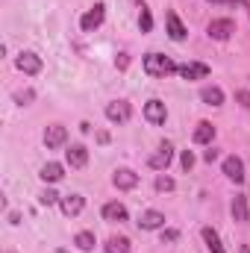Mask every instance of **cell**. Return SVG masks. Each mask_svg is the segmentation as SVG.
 Masks as SVG:
<instances>
[{
    "mask_svg": "<svg viewBox=\"0 0 250 253\" xmlns=\"http://www.w3.org/2000/svg\"><path fill=\"white\" fill-rule=\"evenodd\" d=\"M236 100H239L242 106H248V109H250V91H236Z\"/></svg>",
    "mask_w": 250,
    "mask_h": 253,
    "instance_id": "cell-29",
    "label": "cell"
},
{
    "mask_svg": "<svg viewBox=\"0 0 250 253\" xmlns=\"http://www.w3.org/2000/svg\"><path fill=\"white\" fill-rule=\"evenodd\" d=\"M33 97H36V94H33V91H18V94H15V100H18V103H21V106H24V103H30V100H33Z\"/></svg>",
    "mask_w": 250,
    "mask_h": 253,
    "instance_id": "cell-28",
    "label": "cell"
},
{
    "mask_svg": "<svg viewBox=\"0 0 250 253\" xmlns=\"http://www.w3.org/2000/svg\"><path fill=\"white\" fill-rule=\"evenodd\" d=\"M65 141H68V129L62 124H50L44 129V144L53 150V147H62Z\"/></svg>",
    "mask_w": 250,
    "mask_h": 253,
    "instance_id": "cell-9",
    "label": "cell"
},
{
    "mask_svg": "<svg viewBox=\"0 0 250 253\" xmlns=\"http://www.w3.org/2000/svg\"><path fill=\"white\" fill-rule=\"evenodd\" d=\"M239 253H250V248H248V245H242V248H239Z\"/></svg>",
    "mask_w": 250,
    "mask_h": 253,
    "instance_id": "cell-34",
    "label": "cell"
},
{
    "mask_svg": "<svg viewBox=\"0 0 250 253\" xmlns=\"http://www.w3.org/2000/svg\"><path fill=\"white\" fill-rule=\"evenodd\" d=\"M177 71H180L183 80H206L209 77V65H203V62H186V65H180Z\"/></svg>",
    "mask_w": 250,
    "mask_h": 253,
    "instance_id": "cell-10",
    "label": "cell"
},
{
    "mask_svg": "<svg viewBox=\"0 0 250 253\" xmlns=\"http://www.w3.org/2000/svg\"><path fill=\"white\" fill-rule=\"evenodd\" d=\"M209 3H227V6H248V0H209Z\"/></svg>",
    "mask_w": 250,
    "mask_h": 253,
    "instance_id": "cell-31",
    "label": "cell"
},
{
    "mask_svg": "<svg viewBox=\"0 0 250 253\" xmlns=\"http://www.w3.org/2000/svg\"><path fill=\"white\" fill-rule=\"evenodd\" d=\"M138 27H141V33H150V30H153V15H150V9H147V6H141Z\"/></svg>",
    "mask_w": 250,
    "mask_h": 253,
    "instance_id": "cell-24",
    "label": "cell"
},
{
    "mask_svg": "<svg viewBox=\"0 0 250 253\" xmlns=\"http://www.w3.org/2000/svg\"><path fill=\"white\" fill-rule=\"evenodd\" d=\"M156 189H159V191H174V180L159 174V177H156Z\"/></svg>",
    "mask_w": 250,
    "mask_h": 253,
    "instance_id": "cell-26",
    "label": "cell"
},
{
    "mask_svg": "<svg viewBox=\"0 0 250 253\" xmlns=\"http://www.w3.org/2000/svg\"><path fill=\"white\" fill-rule=\"evenodd\" d=\"M103 218L112 221V224H115V221H126V206L118 203V200H115V203H106V206H103Z\"/></svg>",
    "mask_w": 250,
    "mask_h": 253,
    "instance_id": "cell-20",
    "label": "cell"
},
{
    "mask_svg": "<svg viewBox=\"0 0 250 253\" xmlns=\"http://www.w3.org/2000/svg\"><path fill=\"white\" fill-rule=\"evenodd\" d=\"M129 115H132V109H129L126 100H112V103H106V118H109L112 124H126Z\"/></svg>",
    "mask_w": 250,
    "mask_h": 253,
    "instance_id": "cell-5",
    "label": "cell"
},
{
    "mask_svg": "<svg viewBox=\"0 0 250 253\" xmlns=\"http://www.w3.org/2000/svg\"><path fill=\"white\" fill-rule=\"evenodd\" d=\"M126 62H129V59H126L124 53H121V56H118V59H115V65H118V68H121V71H124V68H126Z\"/></svg>",
    "mask_w": 250,
    "mask_h": 253,
    "instance_id": "cell-33",
    "label": "cell"
},
{
    "mask_svg": "<svg viewBox=\"0 0 250 253\" xmlns=\"http://www.w3.org/2000/svg\"><path fill=\"white\" fill-rule=\"evenodd\" d=\"M106 253H129V239L124 236H112L106 242Z\"/></svg>",
    "mask_w": 250,
    "mask_h": 253,
    "instance_id": "cell-23",
    "label": "cell"
},
{
    "mask_svg": "<svg viewBox=\"0 0 250 253\" xmlns=\"http://www.w3.org/2000/svg\"><path fill=\"white\" fill-rule=\"evenodd\" d=\"M39 177H42L44 183H59V180L65 177V168L59 165V162H47V165H42Z\"/></svg>",
    "mask_w": 250,
    "mask_h": 253,
    "instance_id": "cell-16",
    "label": "cell"
},
{
    "mask_svg": "<svg viewBox=\"0 0 250 253\" xmlns=\"http://www.w3.org/2000/svg\"><path fill=\"white\" fill-rule=\"evenodd\" d=\"M103 18H106V6L103 3H94L85 15H83V21H80V27L85 30V33H91V30H97L100 24H103Z\"/></svg>",
    "mask_w": 250,
    "mask_h": 253,
    "instance_id": "cell-4",
    "label": "cell"
},
{
    "mask_svg": "<svg viewBox=\"0 0 250 253\" xmlns=\"http://www.w3.org/2000/svg\"><path fill=\"white\" fill-rule=\"evenodd\" d=\"M180 65L174 62L171 56H162V53H147L144 56V71H147V77H171L174 71H177Z\"/></svg>",
    "mask_w": 250,
    "mask_h": 253,
    "instance_id": "cell-1",
    "label": "cell"
},
{
    "mask_svg": "<svg viewBox=\"0 0 250 253\" xmlns=\"http://www.w3.org/2000/svg\"><path fill=\"white\" fill-rule=\"evenodd\" d=\"M177 239H180L177 230H165V233H162V242H177Z\"/></svg>",
    "mask_w": 250,
    "mask_h": 253,
    "instance_id": "cell-30",
    "label": "cell"
},
{
    "mask_svg": "<svg viewBox=\"0 0 250 253\" xmlns=\"http://www.w3.org/2000/svg\"><path fill=\"white\" fill-rule=\"evenodd\" d=\"M233 33H236V21H233V18H215V21H209V27H206V36L215 39V42H227Z\"/></svg>",
    "mask_w": 250,
    "mask_h": 253,
    "instance_id": "cell-2",
    "label": "cell"
},
{
    "mask_svg": "<svg viewBox=\"0 0 250 253\" xmlns=\"http://www.w3.org/2000/svg\"><path fill=\"white\" fill-rule=\"evenodd\" d=\"M65 162H68L71 168H85V162H88L85 144H71V147L65 150Z\"/></svg>",
    "mask_w": 250,
    "mask_h": 253,
    "instance_id": "cell-8",
    "label": "cell"
},
{
    "mask_svg": "<svg viewBox=\"0 0 250 253\" xmlns=\"http://www.w3.org/2000/svg\"><path fill=\"white\" fill-rule=\"evenodd\" d=\"M212 138H215V126L209 124V121H200L197 129H194V141L197 144H212Z\"/></svg>",
    "mask_w": 250,
    "mask_h": 253,
    "instance_id": "cell-21",
    "label": "cell"
},
{
    "mask_svg": "<svg viewBox=\"0 0 250 253\" xmlns=\"http://www.w3.org/2000/svg\"><path fill=\"white\" fill-rule=\"evenodd\" d=\"M200 100L206 106H221L224 103V91L218 85H206V88H200Z\"/></svg>",
    "mask_w": 250,
    "mask_h": 253,
    "instance_id": "cell-19",
    "label": "cell"
},
{
    "mask_svg": "<svg viewBox=\"0 0 250 253\" xmlns=\"http://www.w3.org/2000/svg\"><path fill=\"white\" fill-rule=\"evenodd\" d=\"M138 227H141V230H159V227H165V215L156 212V209H147V212H141Z\"/></svg>",
    "mask_w": 250,
    "mask_h": 253,
    "instance_id": "cell-15",
    "label": "cell"
},
{
    "mask_svg": "<svg viewBox=\"0 0 250 253\" xmlns=\"http://www.w3.org/2000/svg\"><path fill=\"white\" fill-rule=\"evenodd\" d=\"M74 245L80 248V251H94V245H97V239H94V233H88V230H83V233H77V239H74Z\"/></svg>",
    "mask_w": 250,
    "mask_h": 253,
    "instance_id": "cell-22",
    "label": "cell"
},
{
    "mask_svg": "<svg viewBox=\"0 0 250 253\" xmlns=\"http://www.w3.org/2000/svg\"><path fill=\"white\" fill-rule=\"evenodd\" d=\"M171 159H174V144H171V141H162V144H159V150H156L147 162H150V168H153V171H165V168L171 165Z\"/></svg>",
    "mask_w": 250,
    "mask_h": 253,
    "instance_id": "cell-3",
    "label": "cell"
},
{
    "mask_svg": "<svg viewBox=\"0 0 250 253\" xmlns=\"http://www.w3.org/2000/svg\"><path fill=\"white\" fill-rule=\"evenodd\" d=\"M144 118L150 121V124H165V118H168V109H165V103L162 100H147L144 103Z\"/></svg>",
    "mask_w": 250,
    "mask_h": 253,
    "instance_id": "cell-7",
    "label": "cell"
},
{
    "mask_svg": "<svg viewBox=\"0 0 250 253\" xmlns=\"http://www.w3.org/2000/svg\"><path fill=\"white\" fill-rule=\"evenodd\" d=\"M9 253H12V251H9Z\"/></svg>",
    "mask_w": 250,
    "mask_h": 253,
    "instance_id": "cell-35",
    "label": "cell"
},
{
    "mask_svg": "<svg viewBox=\"0 0 250 253\" xmlns=\"http://www.w3.org/2000/svg\"><path fill=\"white\" fill-rule=\"evenodd\" d=\"M112 183H115V189H135L138 186V174L135 171H129V168H118L115 174H112Z\"/></svg>",
    "mask_w": 250,
    "mask_h": 253,
    "instance_id": "cell-12",
    "label": "cell"
},
{
    "mask_svg": "<svg viewBox=\"0 0 250 253\" xmlns=\"http://www.w3.org/2000/svg\"><path fill=\"white\" fill-rule=\"evenodd\" d=\"M39 200H42V206H53V203H59L62 197H59L53 189H44L42 194H39Z\"/></svg>",
    "mask_w": 250,
    "mask_h": 253,
    "instance_id": "cell-25",
    "label": "cell"
},
{
    "mask_svg": "<svg viewBox=\"0 0 250 253\" xmlns=\"http://www.w3.org/2000/svg\"><path fill=\"white\" fill-rule=\"evenodd\" d=\"M180 162H183V168H186V171H191V168H194V153H191V150H186Z\"/></svg>",
    "mask_w": 250,
    "mask_h": 253,
    "instance_id": "cell-27",
    "label": "cell"
},
{
    "mask_svg": "<svg viewBox=\"0 0 250 253\" xmlns=\"http://www.w3.org/2000/svg\"><path fill=\"white\" fill-rule=\"evenodd\" d=\"M59 206H62L65 215H71V218H74V215H80V212H83L85 197H83V194H65L62 200H59Z\"/></svg>",
    "mask_w": 250,
    "mask_h": 253,
    "instance_id": "cell-13",
    "label": "cell"
},
{
    "mask_svg": "<svg viewBox=\"0 0 250 253\" xmlns=\"http://www.w3.org/2000/svg\"><path fill=\"white\" fill-rule=\"evenodd\" d=\"M233 218L239 221V224H248L250 212H248V194H236L233 197Z\"/></svg>",
    "mask_w": 250,
    "mask_h": 253,
    "instance_id": "cell-18",
    "label": "cell"
},
{
    "mask_svg": "<svg viewBox=\"0 0 250 253\" xmlns=\"http://www.w3.org/2000/svg\"><path fill=\"white\" fill-rule=\"evenodd\" d=\"M15 65H18V71H24V74H39L42 71V56L39 53H33V50H21L18 53V59H15Z\"/></svg>",
    "mask_w": 250,
    "mask_h": 253,
    "instance_id": "cell-6",
    "label": "cell"
},
{
    "mask_svg": "<svg viewBox=\"0 0 250 253\" xmlns=\"http://www.w3.org/2000/svg\"><path fill=\"white\" fill-rule=\"evenodd\" d=\"M224 174L233 180V183H245V162L239 156H227L224 159Z\"/></svg>",
    "mask_w": 250,
    "mask_h": 253,
    "instance_id": "cell-11",
    "label": "cell"
},
{
    "mask_svg": "<svg viewBox=\"0 0 250 253\" xmlns=\"http://www.w3.org/2000/svg\"><path fill=\"white\" fill-rule=\"evenodd\" d=\"M165 27H168V36H171L174 42H183V39H186V27H183V21H180L177 12H168V15H165Z\"/></svg>",
    "mask_w": 250,
    "mask_h": 253,
    "instance_id": "cell-14",
    "label": "cell"
},
{
    "mask_svg": "<svg viewBox=\"0 0 250 253\" xmlns=\"http://www.w3.org/2000/svg\"><path fill=\"white\" fill-rule=\"evenodd\" d=\"M200 236H203V242H206L209 253H227V251H224V245H221V236H218V230H212V227H203V230H200Z\"/></svg>",
    "mask_w": 250,
    "mask_h": 253,
    "instance_id": "cell-17",
    "label": "cell"
},
{
    "mask_svg": "<svg viewBox=\"0 0 250 253\" xmlns=\"http://www.w3.org/2000/svg\"><path fill=\"white\" fill-rule=\"evenodd\" d=\"M203 159H206V162H215V159H218V150H206Z\"/></svg>",
    "mask_w": 250,
    "mask_h": 253,
    "instance_id": "cell-32",
    "label": "cell"
}]
</instances>
